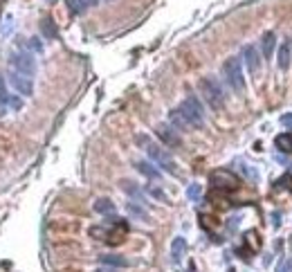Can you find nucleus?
Returning a JSON list of instances; mask_svg holds the SVG:
<instances>
[{
	"instance_id": "f257e3e1",
	"label": "nucleus",
	"mask_w": 292,
	"mask_h": 272,
	"mask_svg": "<svg viewBox=\"0 0 292 272\" xmlns=\"http://www.w3.org/2000/svg\"><path fill=\"white\" fill-rule=\"evenodd\" d=\"M135 142H137L139 146H144V151H146V155H149V160L153 162L158 169H162V171H166V174H171V176L178 174V164H175V160L171 158L169 153H166L162 146H158L155 142H151L146 135H137V138H135Z\"/></svg>"
},
{
	"instance_id": "f03ea898",
	"label": "nucleus",
	"mask_w": 292,
	"mask_h": 272,
	"mask_svg": "<svg viewBox=\"0 0 292 272\" xmlns=\"http://www.w3.org/2000/svg\"><path fill=\"white\" fill-rule=\"evenodd\" d=\"M198 90H200L202 99L209 104L211 111H221V108H225L227 97H225L223 86L218 83V79H213V77H202V79L198 81Z\"/></svg>"
},
{
	"instance_id": "7ed1b4c3",
	"label": "nucleus",
	"mask_w": 292,
	"mask_h": 272,
	"mask_svg": "<svg viewBox=\"0 0 292 272\" xmlns=\"http://www.w3.org/2000/svg\"><path fill=\"white\" fill-rule=\"evenodd\" d=\"M178 113L185 117V122L189 124V128H200L205 124V108H202L200 99L189 95L185 101L178 106Z\"/></svg>"
},
{
	"instance_id": "20e7f679",
	"label": "nucleus",
	"mask_w": 292,
	"mask_h": 272,
	"mask_svg": "<svg viewBox=\"0 0 292 272\" xmlns=\"http://www.w3.org/2000/svg\"><path fill=\"white\" fill-rule=\"evenodd\" d=\"M223 77H225L227 86L234 92H243L245 90V72H243V61L238 56H229L223 63Z\"/></svg>"
},
{
	"instance_id": "39448f33",
	"label": "nucleus",
	"mask_w": 292,
	"mask_h": 272,
	"mask_svg": "<svg viewBox=\"0 0 292 272\" xmlns=\"http://www.w3.org/2000/svg\"><path fill=\"white\" fill-rule=\"evenodd\" d=\"M12 67H14V72H20V75L34 79V75H36V59H34V54H32V52H27V50L16 52V54L12 56Z\"/></svg>"
},
{
	"instance_id": "423d86ee",
	"label": "nucleus",
	"mask_w": 292,
	"mask_h": 272,
	"mask_svg": "<svg viewBox=\"0 0 292 272\" xmlns=\"http://www.w3.org/2000/svg\"><path fill=\"white\" fill-rule=\"evenodd\" d=\"M9 83L14 86V90H16L18 95L32 97V92H34V79H29V77L20 75V72H9Z\"/></svg>"
},
{
	"instance_id": "0eeeda50",
	"label": "nucleus",
	"mask_w": 292,
	"mask_h": 272,
	"mask_svg": "<svg viewBox=\"0 0 292 272\" xmlns=\"http://www.w3.org/2000/svg\"><path fill=\"white\" fill-rule=\"evenodd\" d=\"M243 61H245V65H247L249 75H257L259 67H261V61H263V56H261L257 45H245L243 48Z\"/></svg>"
},
{
	"instance_id": "6e6552de",
	"label": "nucleus",
	"mask_w": 292,
	"mask_h": 272,
	"mask_svg": "<svg viewBox=\"0 0 292 272\" xmlns=\"http://www.w3.org/2000/svg\"><path fill=\"white\" fill-rule=\"evenodd\" d=\"M211 182L221 189H236L238 187V178L232 174V171L223 169V171H213L211 174Z\"/></svg>"
},
{
	"instance_id": "1a4fd4ad",
	"label": "nucleus",
	"mask_w": 292,
	"mask_h": 272,
	"mask_svg": "<svg viewBox=\"0 0 292 272\" xmlns=\"http://www.w3.org/2000/svg\"><path fill=\"white\" fill-rule=\"evenodd\" d=\"M155 133H158V138L162 140V142L166 146H182V140H180V135L175 133V128L171 126V124H158V128H155Z\"/></svg>"
},
{
	"instance_id": "9d476101",
	"label": "nucleus",
	"mask_w": 292,
	"mask_h": 272,
	"mask_svg": "<svg viewBox=\"0 0 292 272\" xmlns=\"http://www.w3.org/2000/svg\"><path fill=\"white\" fill-rule=\"evenodd\" d=\"M292 63V39H283V43L279 45V54H276V65L281 67V70H288Z\"/></svg>"
},
{
	"instance_id": "9b49d317",
	"label": "nucleus",
	"mask_w": 292,
	"mask_h": 272,
	"mask_svg": "<svg viewBox=\"0 0 292 272\" xmlns=\"http://www.w3.org/2000/svg\"><path fill=\"white\" fill-rule=\"evenodd\" d=\"M135 169H137L144 178H149V180H160V178H162V171H160L151 160H137L135 162Z\"/></svg>"
},
{
	"instance_id": "f8f14e48",
	"label": "nucleus",
	"mask_w": 292,
	"mask_h": 272,
	"mask_svg": "<svg viewBox=\"0 0 292 272\" xmlns=\"http://www.w3.org/2000/svg\"><path fill=\"white\" fill-rule=\"evenodd\" d=\"M274 45H276V34L274 32H265L263 39H261V56L265 61L274 54Z\"/></svg>"
},
{
	"instance_id": "ddd939ff",
	"label": "nucleus",
	"mask_w": 292,
	"mask_h": 272,
	"mask_svg": "<svg viewBox=\"0 0 292 272\" xmlns=\"http://www.w3.org/2000/svg\"><path fill=\"white\" fill-rule=\"evenodd\" d=\"M185 254H187V241L182 236H175L173 243H171V259H173V263L178 265L185 259Z\"/></svg>"
},
{
	"instance_id": "4468645a",
	"label": "nucleus",
	"mask_w": 292,
	"mask_h": 272,
	"mask_svg": "<svg viewBox=\"0 0 292 272\" xmlns=\"http://www.w3.org/2000/svg\"><path fill=\"white\" fill-rule=\"evenodd\" d=\"M99 261H101V265H108V268H128L130 265V261L128 259H124V256H119V254H103V256H99Z\"/></svg>"
},
{
	"instance_id": "2eb2a0df",
	"label": "nucleus",
	"mask_w": 292,
	"mask_h": 272,
	"mask_svg": "<svg viewBox=\"0 0 292 272\" xmlns=\"http://www.w3.org/2000/svg\"><path fill=\"white\" fill-rule=\"evenodd\" d=\"M67 5H70V12L72 14H83L88 7H95V5H99V0H67Z\"/></svg>"
},
{
	"instance_id": "dca6fc26",
	"label": "nucleus",
	"mask_w": 292,
	"mask_h": 272,
	"mask_svg": "<svg viewBox=\"0 0 292 272\" xmlns=\"http://www.w3.org/2000/svg\"><path fill=\"white\" fill-rule=\"evenodd\" d=\"M119 185H122V189L126 191L128 196H133L135 200L144 202V193H142V189H139L137 185H135V182H130V180H122V182H119Z\"/></svg>"
},
{
	"instance_id": "f3484780",
	"label": "nucleus",
	"mask_w": 292,
	"mask_h": 272,
	"mask_svg": "<svg viewBox=\"0 0 292 272\" xmlns=\"http://www.w3.org/2000/svg\"><path fill=\"white\" fill-rule=\"evenodd\" d=\"M169 124H171V126H173L175 130H187V128H189V124H187L185 117H182V115L178 113V108L169 113Z\"/></svg>"
},
{
	"instance_id": "a211bd4d",
	"label": "nucleus",
	"mask_w": 292,
	"mask_h": 272,
	"mask_svg": "<svg viewBox=\"0 0 292 272\" xmlns=\"http://www.w3.org/2000/svg\"><path fill=\"white\" fill-rule=\"evenodd\" d=\"M95 212L97 214H115V202H111L108 198H99V200H95Z\"/></svg>"
},
{
	"instance_id": "6ab92c4d",
	"label": "nucleus",
	"mask_w": 292,
	"mask_h": 272,
	"mask_svg": "<svg viewBox=\"0 0 292 272\" xmlns=\"http://www.w3.org/2000/svg\"><path fill=\"white\" fill-rule=\"evenodd\" d=\"M0 104L7 108H14V111H18L20 108V99L14 97V95H7V92H0Z\"/></svg>"
},
{
	"instance_id": "aec40b11",
	"label": "nucleus",
	"mask_w": 292,
	"mask_h": 272,
	"mask_svg": "<svg viewBox=\"0 0 292 272\" xmlns=\"http://www.w3.org/2000/svg\"><path fill=\"white\" fill-rule=\"evenodd\" d=\"M276 146H279L281 151H292V135L290 133L279 135V138H276Z\"/></svg>"
},
{
	"instance_id": "412c9836",
	"label": "nucleus",
	"mask_w": 292,
	"mask_h": 272,
	"mask_svg": "<svg viewBox=\"0 0 292 272\" xmlns=\"http://www.w3.org/2000/svg\"><path fill=\"white\" fill-rule=\"evenodd\" d=\"M41 29H43V34L48 36V39H54L56 36V27H54V23H52L50 18H45L43 23H41Z\"/></svg>"
},
{
	"instance_id": "4be33fe9",
	"label": "nucleus",
	"mask_w": 292,
	"mask_h": 272,
	"mask_svg": "<svg viewBox=\"0 0 292 272\" xmlns=\"http://www.w3.org/2000/svg\"><path fill=\"white\" fill-rule=\"evenodd\" d=\"M128 212L133 214V216H139V218H149V214H146V209L137 207V205H135V202H130V205H128Z\"/></svg>"
},
{
	"instance_id": "5701e85b",
	"label": "nucleus",
	"mask_w": 292,
	"mask_h": 272,
	"mask_svg": "<svg viewBox=\"0 0 292 272\" xmlns=\"http://www.w3.org/2000/svg\"><path fill=\"white\" fill-rule=\"evenodd\" d=\"M200 185H189V189H187V198H191V200H196V198H200Z\"/></svg>"
},
{
	"instance_id": "b1692460",
	"label": "nucleus",
	"mask_w": 292,
	"mask_h": 272,
	"mask_svg": "<svg viewBox=\"0 0 292 272\" xmlns=\"http://www.w3.org/2000/svg\"><path fill=\"white\" fill-rule=\"evenodd\" d=\"M276 272H292V259H283L276 265Z\"/></svg>"
},
{
	"instance_id": "393cba45",
	"label": "nucleus",
	"mask_w": 292,
	"mask_h": 272,
	"mask_svg": "<svg viewBox=\"0 0 292 272\" xmlns=\"http://www.w3.org/2000/svg\"><path fill=\"white\" fill-rule=\"evenodd\" d=\"M29 48H34L36 52H43V45L39 43V39H29Z\"/></svg>"
},
{
	"instance_id": "a878e982",
	"label": "nucleus",
	"mask_w": 292,
	"mask_h": 272,
	"mask_svg": "<svg viewBox=\"0 0 292 272\" xmlns=\"http://www.w3.org/2000/svg\"><path fill=\"white\" fill-rule=\"evenodd\" d=\"M151 191V196H155V198H160V200H166V196L160 189H149Z\"/></svg>"
},
{
	"instance_id": "bb28decb",
	"label": "nucleus",
	"mask_w": 292,
	"mask_h": 272,
	"mask_svg": "<svg viewBox=\"0 0 292 272\" xmlns=\"http://www.w3.org/2000/svg\"><path fill=\"white\" fill-rule=\"evenodd\" d=\"M281 122H283L285 126H292V115H285V117H281Z\"/></svg>"
},
{
	"instance_id": "cd10ccee",
	"label": "nucleus",
	"mask_w": 292,
	"mask_h": 272,
	"mask_svg": "<svg viewBox=\"0 0 292 272\" xmlns=\"http://www.w3.org/2000/svg\"><path fill=\"white\" fill-rule=\"evenodd\" d=\"M95 272H117L115 268H108V265H103V268H97Z\"/></svg>"
},
{
	"instance_id": "c85d7f7f",
	"label": "nucleus",
	"mask_w": 292,
	"mask_h": 272,
	"mask_svg": "<svg viewBox=\"0 0 292 272\" xmlns=\"http://www.w3.org/2000/svg\"><path fill=\"white\" fill-rule=\"evenodd\" d=\"M0 92H5V77L0 75Z\"/></svg>"
}]
</instances>
